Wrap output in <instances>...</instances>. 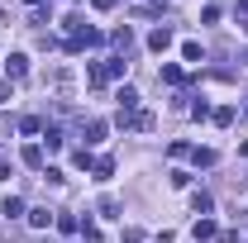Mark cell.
I'll return each mask as SVG.
<instances>
[{"label": "cell", "instance_id": "9a60e30c", "mask_svg": "<svg viewBox=\"0 0 248 243\" xmlns=\"http://www.w3.org/2000/svg\"><path fill=\"white\" fill-rule=\"evenodd\" d=\"M24 162H29V167H43V148L29 143V148H24Z\"/></svg>", "mask_w": 248, "mask_h": 243}, {"label": "cell", "instance_id": "ba28073f", "mask_svg": "<svg viewBox=\"0 0 248 243\" xmlns=\"http://www.w3.org/2000/svg\"><path fill=\"white\" fill-rule=\"evenodd\" d=\"M0 214H5V219H19V214H24V200H19V196H5Z\"/></svg>", "mask_w": 248, "mask_h": 243}, {"label": "cell", "instance_id": "cb8c5ba5", "mask_svg": "<svg viewBox=\"0 0 248 243\" xmlns=\"http://www.w3.org/2000/svg\"><path fill=\"white\" fill-rule=\"evenodd\" d=\"M0 182H10V162H0Z\"/></svg>", "mask_w": 248, "mask_h": 243}, {"label": "cell", "instance_id": "3957f363", "mask_svg": "<svg viewBox=\"0 0 248 243\" xmlns=\"http://www.w3.org/2000/svg\"><path fill=\"white\" fill-rule=\"evenodd\" d=\"M148 48H153V53H167V48H172V29H167V24H157V29L148 33Z\"/></svg>", "mask_w": 248, "mask_h": 243}, {"label": "cell", "instance_id": "7c38bea8", "mask_svg": "<svg viewBox=\"0 0 248 243\" xmlns=\"http://www.w3.org/2000/svg\"><path fill=\"white\" fill-rule=\"evenodd\" d=\"M105 138V120H91L86 124V143H100Z\"/></svg>", "mask_w": 248, "mask_h": 243}, {"label": "cell", "instance_id": "44dd1931", "mask_svg": "<svg viewBox=\"0 0 248 243\" xmlns=\"http://www.w3.org/2000/svg\"><path fill=\"white\" fill-rule=\"evenodd\" d=\"M10 100H15V86L5 81V86H0V105H10Z\"/></svg>", "mask_w": 248, "mask_h": 243}, {"label": "cell", "instance_id": "8992f818", "mask_svg": "<svg viewBox=\"0 0 248 243\" xmlns=\"http://www.w3.org/2000/svg\"><path fill=\"white\" fill-rule=\"evenodd\" d=\"M191 234H196V243L215 239V219H196V224H191Z\"/></svg>", "mask_w": 248, "mask_h": 243}, {"label": "cell", "instance_id": "e0dca14e", "mask_svg": "<svg viewBox=\"0 0 248 243\" xmlns=\"http://www.w3.org/2000/svg\"><path fill=\"white\" fill-rule=\"evenodd\" d=\"M95 177H100V182H110V177H115V162H110V157H100V162H95Z\"/></svg>", "mask_w": 248, "mask_h": 243}, {"label": "cell", "instance_id": "ac0fdd59", "mask_svg": "<svg viewBox=\"0 0 248 243\" xmlns=\"http://www.w3.org/2000/svg\"><path fill=\"white\" fill-rule=\"evenodd\" d=\"M215 124H219V129H224V124H234V105H219V110H215Z\"/></svg>", "mask_w": 248, "mask_h": 243}, {"label": "cell", "instance_id": "9c48e42d", "mask_svg": "<svg viewBox=\"0 0 248 243\" xmlns=\"http://www.w3.org/2000/svg\"><path fill=\"white\" fill-rule=\"evenodd\" d=\"M48 86H53V91H67V86H72V72H67V67H58V72L48 76Z\"/></svg>", "mask_w": 248, "mask_h": 243}, {"label": "cell", "instance_id": "603a6c76", "mask_svg": "<svg viewBox=\"0 0 248 243\" xmlns=\"http://www.w3.org/2000/svg\"><path fill=\"white\" fill-rule=\"evenodd\" d=\"M95 10H115V0H91Z\"/></svg>", "mask_w": 248, "mask_h": 243}, {"label": "cell", "instance_id": "7a4b0ae2", "mask_svg": "<svg viewBox=\"0 0 248 243\" xmlns=\"http://www.w3.org/2000/svg\"><path fill=\"white\" fill-rule=\"evenodd\" d=\"M124 67H129L124 58H105V62H91V72H86V76H91V86H105V81L124 76Z\"/></svg>", "mask_w": 248, "mask_h": 243}, {"label": "cell", "instance_id": "6da1fadb", "mask_svg": "<svg viewBox=\"0 0 248 243\" xmlns=\"http://www.w3.org/2000/svg\"><path fill=\"white\" fill-rule=\"evenodd\" d=\"M100 43V29H91L86 19H67V53H81V48H95Z\"/></svg>", "mask_w": 248, "mask_h": 243}, {"label": "cell", "instance_id": "5b68a950", "mask_svg": "<svg viewBox=\"0 0 248 243\" xmlns=\"http://www.w3.org/2000/svg\"><path fill=\"white\" fill-rule=\"evenodd\" d=\"M5 72H10V76H24V72H29V58H24V53H10V58H5Z\"/></svg>", "mask_w": 248, "mask_h": 243}, {"label": "cell", "instance_id": "d6986e66", "mask_svg": "<svg viewBox=\"0 0 248 243\" xmlns=\"http://www.w3.org/2000/svg\"><path fill=\"white\" fill-rule=\"evenodd\" d=\"M19 129H24V134H43V120H33V115H24V120H19Z\"/></svg>", "mask_w": 248, "mask_h": 243}, {"label": "cell", "instance_id": "30bf717a", "mask_svg": "<svg viewBox=\"0 0 248 243\" xmlns=\"http://www.w3.org/2000/svg\"><path fill=\"white\" fill-rule=\"evenodd\" d=\"M115 48L129 58V53H134V33H129V29H115Z\"/></svg>", "mask_w": 248, "mask_h": 243}, {"label": "cell", "instance_id": "277c9868", "mask_svg": "<svg viewBox=\"0 0 248 243\" xmlns=\"http://www.w3.org/2000/svg\"><path fill=\"white\" fill-rule=\"evenodd\" d=\"M115 100H120V120H129V115L139 110V91H134V86H124V91L115 95Z\"/></svg>", "mask_w": 248, "mask_h": 243}, {"label": "cell", "instance_id": "4fadbf2b", "mask_svg": "<svg viewBox=\"0 0 248 243\" xmlns=\"http://www.w3.org/2000/svg\"><path fill=\"white\" fill-rule=\"evenodd\" d=\"M191 157H196V167H215V148H196Z\"/></svg>", "mask_w": 248, "mask_h": 243}, {"label": "cell", "instance_id": "7402d4cb", "mask_svg": "<svg viewBox=\"0 0 248 243\" xmlns=\"http://www.w3.org/2000/svg\"><path fill=\"white\" fill-rule=\"evenodd\" d=\"M239 24L248 29V0H239Z\"/></svg>", "mask_w": 248, "mask_h": 243}, {"label": "cell", "instance_id": "2e32d148", "mask_svg": "<svg viewBox=\"0 0 248 243\" xmlns=\"http://www.w3.org/2000/svg\"><path fill=\"white\" fill-rule=\"evenodd\" d=\"M162 81H167V86H182V67L167 62V67H162Z\"/></svg>", "mask_w": 248, "mask_h": 243}, {"label": "cell", "instance_id": "ffe728a7", "mask_svg": "<svg viewBox=\"0 0 248 243\" xmlns=\"http://www.w3.org/2000/svg\"><path fill=\"white\" fill-rule=\"evenodd\" d=\"M100 214H110V219H115V214H120V200H115V196H105V200H100Z\"/></svg>", "mask_w": 248, "mask_h": 243}, {"label": "cell", "instance_id": "5bb4252c", "mask_svg": "<svg viewBox=\"0 0 248 243\" xmlns=\"http://www.w3.org/2000/svg\"><path fill=\"white\" fill-rule=\"evenodd\" d=\"M182 58L186 62H205V53H201V43H182Z\"/></svg>", "mask_w": 248, "mask_h": 243}, {"label": "cell", "instance_id": "52a82bcc", "mask_svg": "<svg viewBox=\"0 0 248 243\" xmlns=\"http://www.w3.org/2000/svg\"><path fill=\"white\" fill-rule=\"evenodd\" d=\"M43 143H48V152H53V148H62L67 138H62V129H58V124H43Z\"/></svg>", "mask_w": 248, "mask_h": 243}, {"label": "cell", "instance_id": "d4e9b609", "mask_svg": "<svg viewBox=\"0 0 248 243\" xmlns=\"http://www.w3.org/2000/svg\"><path fill=\"white\" fill-rule=\"evenodd\" d=\"M148 5H153V10H162V0H148Z\"/></svg>", "mask_w": 248, "mask_h": 243}, {"label": "cell", "instance_id": "8fae6325", "mask_svg": "<svg viewBox=\"0 0 248 243\" xmlns=\"http://www.w3.org/2000/svg\"><path fill=\"white\" fill-rule=\"evenodd\" d=\"M29 224H33V229H48V224H53V210H43V205L29 210Z\"/></svg>", "mask_w": 248, "mask_h": 243}, {"label": "cell", "instance_id": "484cf974", "mask_svg": "<svg viewBox=\"0 0 248 243\" xmlns=\"http://www.w3.org/2000/svg\"><path fill=\"white\" fill-rule=\"evenodd\" d=\"M29 5H43V0H29Z\"/></svg>", "mask_w": 248, "mask_h": 243}]
</instances>
